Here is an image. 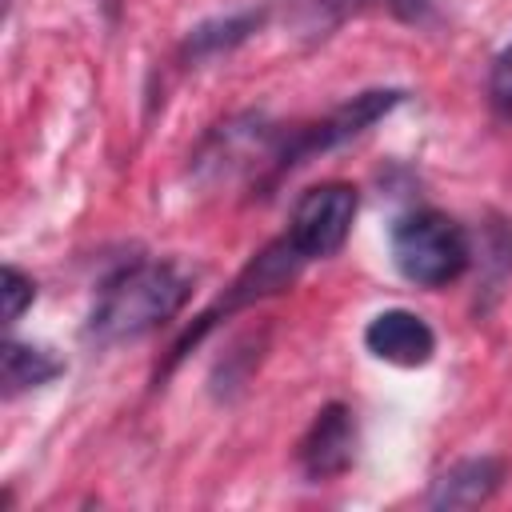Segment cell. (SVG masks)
<instances>
[{"instance_id": "1", "label": "cell", "mask_w": 512, "mask_h": 512, "mask_svg": "<svg viewBox=\"0 0 512 512\" xmlns=\"http://www.w3.org/2000/svg\"><path fill=\"white\" fill-rule=\"evenodd\" d=\"M188 292H192V276L184 268H176L172 260L132 264L100 288V296L88 312L84 336L96 344L136 340V336L160 328L164 320H172L184 308Z\"/></svg>"}, {"instance_id": "2", "label": "cell", "mask_w": 512, "mask_h": 512, "mask_svg": "<svg viewBox=\"0 0 512 512\" xmlns=\"http://www.w3.org/2000/svg\"><path fill=\"white\" fill-rule=\"evenodd\" d=\"M468 256L472 248L464 228L436 208L408 212L392 224V264L404 280L420 288H440L456 280L468 268Z\"/></svg>"}, {"instance_id": "3", "label": "cell", "mask_w": 512, "mask_h": 512, "mask_svg": "<svg viewBox=\"0 0 512 512\" xmlns=\"http://www.w3.org/2000/svg\"><path fill=\"white\" fill-rule=\"evenodd\" d=\"M356 208H360V196L352 184H344V180L316 184L296 200L284 236L296 244V252L304 260H324V256L344 248L352 220H356Z\"/></svg>"}, {"instance_id": "4", "label": "cell", "mask_w": 512, "mask_h": 512, "mask_svg": "<svg viewBox=\"0 0 512 512\" xmlns=\"http://www.w3.org/2000/svg\"><path fill=\"white\" fill-rule=\"evenodd\" d=\"M400 100H404V92H396V88H372V92L352 96L348 104H340L336 112H328L320 124L292 132V136L280 144L276 172L296 168V164H304L308 156L328 152V148H336V144H344V140H352V136L368 132V128H372L380 116H388V112H392Z\"/></svg>"}, {"instance_id": "5", "label": "cell", "mask_w": 512, "mask_h": 512, "mask_svg": "<svg viewBox=\"0 0 512 512\" xmlns=\"http://www.w3.org/2000/svg\"><path fill=\"white\" fill-rule=\"evenodd\" d=\"M300 468L308 480H332L340 472L352 468L356 456V424L352 412L344 404H324L316 412V420L308 424L304 440H300Z\"/></svg>"}, {"instance_id": "6", "label": "cell", "mask_w": 512, "mask_h": 512, "mask_svg": "<svg viewBox=\"0 0 512 512\" xmlns=\"http://www.w3.org/2000/svg\"><path fill=\"white\" fill-rule=\"evenodd\" d=\"M364 348L396 368H420L432 360L436 352V332L428 328L424 316L408 312V308H384L368 320L364 328Z\"/></svg>"}, {"instance_id": "7", "label": "cell", "mask_w": 512, "mask_h": 512, "mask_svg": "<svg viewBox=\"0 0 512 512\" xmlns=\"http://www.w3.org/2000/svg\"><path fill=\"white\" fill-rule=\"evenodd\" d=\"M200 168H212L220 176H232V172H244L252 168V160H280V144L272 136V128L264 124V116H240V120H228L220 124L204 152L196 156Z\"/></svg>"}, {"instance_id": "8", "label": "cell", "mask_w": 512, "mask_h": 512, "mask_svg": "<svg viewBox=\"0 0 512 512\" xmlns=\"http://www.w3.org/2000/svg\"><path fill=\"white\" fill-rule=\"evenodd\" d=\"M304 264H308V260L296 252V244H292L288 236L272 240L268 248H260V252L248 260V268L236 276V284L228 288V300H220L216 312H232V308H244V304H256V300H264V296L284 292V288L296 280V272H300ZM216 312H208V316H216Z\"/></svg>"}, {"instance_id": "9", "label": "cell", "mask_w": 512, "mask_h": 512, "mask_svg": "<svg viewBox=\"0 0 512 512\" xmlns=\"http://www.w3.org/2000/svg\"><path fill=\"white\" fill-rule=\"evenodd\" d=\"M504 460L496 456H468V460H456L452 468H444L436 480H432V492H428V504L432 508H476L484 500L496 496V488L504 484Z\"/></svg>"}, {"instance_id": "10", "label": "cell", "mask_w": 512, "mask_h": 512, "mask_svg": "<svg viewBox=\"0 0 512 512\" xmlns=\"http://www.w3.org/2000/svg\"><path fill=\"white\" fill-rule=\"evenodd\" d=\"M60 372H64V364H60L48 348L16 344V340L4 344V356H0L4 396H16V392H24V388H40V384H48V380L60 376Z\"/></svg>"}, {"instance_id": "11", "label": "cell", "mask_w": 512, "mask_h": 512, "mask_svg": "<svg viewBox=\"0 0 512 512\" xmlns=\"http://www.w3.org/2000/svg\"><path fill=\"white\" fill-rule=\"evenodd\" d=\"M264 24V12H232V16H216V20H204V24H196L192 32H188V40H184V52L188 56H216V52H228V48H236V44H244L256 28Z\"/></svg>"}, {"instance_id": "12", "label": "cell", "mask_w": 512, "mask_h": 512, "mask_svg": "<svg viewBox=\"0 0 512 512\" xmlns=\"http://www.w3.org/2000/svg\"><path fill=\"white\" fill-rule=\"evenodd\" d=\"M0 292H4V320L8 324H16L24 316V308L36 300V284L20 268H12V264L0 272Z\"/></svg>"}, {"instance_id": "13", "label": "cell", "mask_w": 512, "mask_h": 512, "mask_svg": "<svg viewBox=\"0 0 512 512\" xmlns=\"http://www.w3.org/2000/svg\"><path fill=\"white\" fill-rule=\"evenodd\" d=\"M488 96L500 112H512V44L500 48V56L492 60V76H488Z\"/></svg>"}, {"instance_id": "14", "label": "cell", "mask_w": 512, "mask_h": 512, "mask_svg": "<svg viewBox=\"0 0 512 512\" xmlns=\"http://www.w3.org/2000/svg\"><path fill=\"white\" fill-rule=\"evenodd\" d=\"M392 4H404V0H392Z\"/></svg>"}]
</instances>
